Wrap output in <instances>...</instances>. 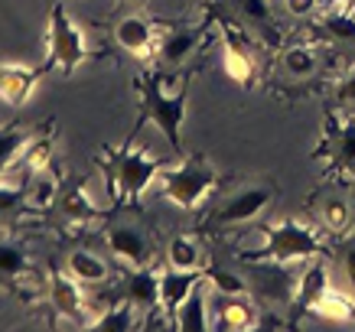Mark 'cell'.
<instances>
[{"label": "cell", "mask_w": 355, "mask_h": 332, "mask_svg": "<svg viewBox=\"0 0 355 332\" xmlns=\"http://www.w3.org/2000/svg\"><path fill=\"white\" fill-rule=\"evenodd\" d=\"M137 91H140V121H153L160 134L166 137L170 150L176 157H183V143H180V124L186 118V105H189V78H180L176 91L163 88V76L160 72H144L137 78Z\"/></svg>", "instance_id": "6da1fadb"}, {"label": "cell", "mask_w": 355, "mask_h": 332, "mask_svg": "<svg viewBox=\"0 0 355 332\" xmlns=\"http://www.w3.org/2000/svg\"><path fill=\"white\" fill-rule=\"evenodd\" d=\"M170 166V160H163L150 150H137V147H124V150L111 153V160H105V173H108L111 193L121 205H140V195L160 180V173Z\"/></svg>", "instance_id": "7a4b0ae2"}, {"label": "cell", "mask_w": 355, "mask_h": 332, "mask_svg": "<svg viewBox=\"0 0 355 332\" xmlns=\"http://www.w3.org/2000/svg\"><path fill=\"white\" fill-rule=\"evenodd\" d=\"M326 254V241L313 228L297 225V222H280L268 228L261 238V247L241 254L245 264L254 261H280V264H293V261H313V257Z\"/></svg>", "instance_id": "3957f363"}, {"label": "cell", "mask_w": 355, "mask_h": 332, "mask_svg": "<svg viewBox=\"0 0 355 332\" xmlns=\"http://www.w3.org/2000/svg\"><path fill=\"white\" fill-rule=\"evenodd\" d=\"M160 193L180 209H196L218 182V173L205 160H183L180 166H166L160 173Z\"/></svg>", "instance_id": "277c9868"}, {"label": "cell", "mask_w": 355, "mask_h": 332, "mask_svg": "<svg viewBox=\"0 0 355 332\" xmlns=\"http://www.w3.org/2000/svg\"><path fill=\"white\" fill-rule=\"evenodd\" d=\"M88 55H92V49H88L85 33L76 26V20L69 17V10L62 3H55L53 17H49V59H46V72L49 69H62L65 76H72Z\"/></svg>", "instance_id": "5b68a950"}, {"label": "cell", "mask_w": 355, "mask_h": 332, "mask_svg": "<svg viewBox=\"0 0 355 332\" xmlns=\"http://www.w3.org/2000/svg\"><path fill=\"white\" fill-rule=\"evenodd\" d=\"M248 274V290L258 297L261 303L270 306H293L297 300V280L300 274L293 270V264H280V261H254L245 264Z\"/></svg>", "instance_id": "8992f818"}, {"label": "cell", "mask_w": 355, "mask_h": 332, "mask_svg": "<svg viewBox=\"0 0 355 332\" xmlns=\"http://www.w3.org/2000/svg\"><path fill=\"white\" fill-rule=\"evenodd\" d=\"M270 202H274V189H270V186H248V189L235 193L232 199H225L216 212H209V218L202 222V231H216V228H228V225H245L251 218H258Z\"/></svg>", "instance_id": "52a82bcc"}, {"label": "cell", "mask_w": 355, "mask_h": 332, "mask_svg": "<svg viewBox=\"0 0 355 332\" xmlns=\"http://www.w3.org/2000/svg\"><path fill=\"white\" fill-rule=\"evenodd\" d=\"M49 300H53L55 313L69 322H78V326H88L85 313H88V300L85 290H82V280L65 277L59 270L49 274Z\"/></svg>", "instance_id": "ba28073f"}, {"label": "cell", "mask_w": 355, "mask_h": 332, "mask_svg": "<svg viewBox=\"0 0 355 332\" xmlns=\"http://www.w3.org/2000/svg\"><path fill=\"white\" fill-rule=\"evenodd\" d=\"M205 280V268L199 270H180V268H166L160 274V306L166 310V316L173 320V329H176V313L183 306V300L193 293L196 283Z\"/></svg>", "instance_id": "9c48e42d"}, {"label": "cell", "mask_w": 355, "mask_h": 332, "mask_svg": "<svg viewBox=\"0 0 355 332\" xmlns=\"http://www.w3.org/2000/svg\"><path fill=\"white\" fill-rule=\"evenodd\" d=\"M108 247L111 254L118 257L121 264L128 268H147L150 264V245H147V235L134 225H114L108 231Z\"/></svg>", "instance_id": "30bf717a"}, {"label": "cell", "mask_w": 355, "mask_h": 332, "mask_svg": "<svg viewBox=\"0 0 355 332\" xmlns=\"http://www.w3.org/2000/svg\"><path fill=\"white\" fill-rule=\"evenodd\" d=\"M326 153L333 160L336 170L352 173L355 176V121H339L336 114L326 118Z\"/></svg>", "instance_id": "8fae6325"}, {"label": "cell", "mask_w": 355, "mask_h": 332, "mask_svg": "<svg viewBox=\"0 0 355 332\" xmlns=\"http://www.w3.org/2000/svg\"><path fill=\"white\" fill-rule=\"evenodd\" d=\"M114 36H118L121 49L134 53L137 59H150V55L160 53V40H157V30H153V26L144 20V17H124V20L118 23Z\"/></svg>", "instance_id": "7c38bea8"}, {"label": "cell", "mask_w": 355, "mask_h": 332, "mask_svg": "<svg viewBox=\"0 0 355 332\" xmlns=\"http://www.w3.org/2000/svg\"><path fill=\"white\" fill-rule=\"evenodd\" d=\"M46 72L43 69H23V65H0V101L10 107H20L30 91L36 88L40 76Z\"/></svg>", "instance_id": "4fadbf2b"}, {"label": "cell", "mask_w": 355, "mask_h": 332, "mask_svg": "<svg viewBox=\"0 0 355 332\" xmlns=\"http://www.w3.org/2000/svg\"><path fill=\"white\" fill-rule=\"evenodd\" d=\"M222 72L238 85H251V78H254V59L245 49V43L232 33L228 23H225V43H222Z\"/></svg>", "instance_id": "5bb4252c"}, {"label": "cell", "mask_w": 355, "mask_h": 332, "mask_svg": "<svg viewBox=\"0 0 355 332\" xmlns=\"http://www.w3.org/2000/svg\"><path fill=\"white\" fill-rule=\"evenodd\" d=\"M176 329H183V332L212 329V320H209V280L196 283L193 293L183 300V306L176 313Z\"/></svg>", "instance_id": "9a60e30c"}, {"label": "cell", "mask_w": 355, "mask_h": 332, "mask_svg": "<svg viewBox=\"0 0 355 332\" xmlns=\"http://www.w3.org/2000/svg\"><path fill=\"white\" fill-rule=\"evenodd\" d=\"M124 297H128L140 313H150L160 306V274L150 268H134L128 277V290H124Z\"/></svg>", "instance_id": "2e32d148"}, {"label": "cell", "mask_w": 355, "mask_h": 332, "mask_svg": "<svg viewBox=\"0 0 355 332\" xmlns=\"http://www.w3.org/2000/svg\"><path fill=\"white\" fill-rule=\"evenodd\" d=\"M258 310L245 300V293L238 297H222L218 303V320L212 322V329H258Z\"/></svg>", "instance_id": "e0dca14e"}, {"label": "cell", "mask_w": 355, "mask_h": 332, "mask_svg": "<svg viewBox=\"0 0 355 332\" xmlns=\"http://www.w3.org/2000/svg\"><path fill=\"white\" fill-rule=\"evenodd\" d=\"M55 209L62 212V218L76 222V225H88L98 218V205L88 199V193L78 186V182H69L59 189V199H55Z\"/></svg>", "instance_id": "ac0fdd59"}, {"label": "cell", "mask_w": 355, "mask_h": 332, "mask_svg": "<svg viewBox=\"0 0 355 332\" xmlns=\"http://www.w3.org/2000/svg\"><path fill=\"white\" fill-rule=\"evenodd\" d=\"M313 316H320L326 322H352L355 320V297H349L339 287H326L310 306Z\"/></svg>", "instance_id": "d6986e66"}, {"label": "cell", "mask_w": 355, "mask_h": 332, "mask_svg": "<svg viewBox=\"0 0 355 332\" xmlns=\"http://www.w3.org/2000/svg\"><path fill=\"white\" fill-rule=\"evenodd\" d=\"M329 287V270H326L323 261L313 257L310 268L300 270V280H297V300H293V313H310L313 300Z\"/></svg>", "instance_id": "ffe728a7"}, {"label": "cell", "mask_w": 355, "mask_h": 332, "mask_svg": "<svg viewBox=\"0 0 355 332\" xmlns=\"http://www.w3.org/2000/svg\"><path fill=\"white\" fill-rule=\"evenodd\" d=\"M69 274L76 280H82V283H88V287L105 283V280L111 277L108 264L98 254H92V251H72V254H69Z\"/></svg>", "instance_id": "44dd1931"}, {"label": "cell", "mask_w": 355, "mask_h": 332, "mask_svg": "<svg viewBox=\"0 0 355 332\" xmlns=\"http://www.w3.org/2000/svg\"><path fill=\"white\" fill-rule=\"evenodd\" d=\"M137 306L124 297L118 306H108L105 313H98V320L88 322V329L95 332H124V329H134L137 326Z\"/></svg>", "instance_id": "7402d4cb"}, {"label": "cell", "mask_w": 355, "mask_h": 332, "mask_svg": "<svg viewBox=\"0 0 355 332\" xmlns=\"http://www.w3.org/2000/svg\"><path fill=\"white\" fill-rule=\"evenodd\" d=\"M0 277L10 280V283H23V280H33V277H40V274H36V268L26 261L23 247L3 241V245H0Z\"/></svg>", "instance_id": "603a6c76"}, {"label": "cell", "mask_w": 355, "mask_h": 332, "mask_svg": "<svg viewBox=\"0 0 355 332\" xmlns=\"http://www.w3.org/2000/svg\"><path fill=\"white\" fill-rule=\"evenodd\" d=\"M36 137V130L26 128H3L0 130V180L10 173L13 163H20V153L26 150V143Z\"/></svg>", "instance_id": "cb8c5ba5"}, {"label": "cell", "mask_w": 355, "mask_h": 332, "mask_svg": "<svg viewBox=\"0 0 355 332\" xmlns=\"http://www.w3.org/2000/svg\"><path fill=\"white\" fill-rule=\"evenodd\" d=\"M323 30L333 36V40H343V43H355V7L349 3H333L323 10Z\"/></svg>", "instance_id": "d4e9b609"}, {"label": "cell", "mask_w": 355, "mask_h": 332, "mask_svg": "<svg viewBox=\"0 0 355 332\" xmlns=\"http://www.w3.org/2000/svg\"><path fill=\"white\" fill-rule=\"evenodd\" d=\"M166 261L170 268H180V270H199L205 268L202 264V247L196 241L193 235H176L166 247Z\"/></svg>", "instance_id": "484cf974"}, {"label": "cell", "mask_w": 355, "mask_h": 332, "mask_svg": "<svg viewBox=\"0 0 355 332\" xmlns=\"http://www.w3.org/2000/svg\"><path fill=\"white\" fill-rule=\"evenodd\" d=\"M280 62H284V72L293 78H313L316 76V69H320V55L313 46H287L284 55H280Z\"/></svg>", "instance_id": "4316f807"}, {"label": "cell", "mask_w": 355, "mask_h": 332, "mask_svg": "<svg viewBox=\"0 0 355 332\" xmlns=\"http://www.w3.org/2000/svg\"><path fill=\"white\" fill-rule=\"evenodd\" d=\"M59 182L49 176V173H36V176H30V182H26V205L30 209H36V212H46V209H55V199H59Z\"/></svg>", "instance_id": "83f0119b"}, {"label": "cell", "mask_w": 355, "mask_h": 332, "mask_svg": "<svg viewBox=\"0 0 355 332\" xmlns=\"http://www.w3.org/2000/svg\"><path fill=\"white\" fill-rule=\"evenodd\" d=\"M196 43H199V33L196 30H173L166 40H160V59L166 65H180L186 55H193Z\"/></svg>", "instance_id": "f1b7e54d"}, {"label": "cell", "mask_w": 355, "mask_h": 332, "mask_svg": "<svg viewBox=\"0 0 355 332\" xmlns=\"http://www.w3.org/2000/svg\"><path fill=\"white\" fill-rule=\"evenodd\" d=\"M320 225H323L326 231H333V235L345 231V228L352 225V205L345 202V199H339V195L326 199V202L320 205Z\"/></svg>", "instance_id": "f546056e"}, {"label": "cell", "mask_w": 355, "mask_h": 332, "mask_svg": "<svg viewBox=\"0 0 355 332\" xmlns=\"http://www.w3.org/2000/svg\"><path fill=\"white\" fill-rule=\"evenodd\" d=\"M49 160H53V137H49V134H36V137L26 143V153H20V163L26 166L30 176L43 173L46 166H49Z\"/></svg>", "instance_id": "4dcf8cb0"}, {"label": "cell", "mask_w": 355, "mask_h": 332, "mask_svg": "<svg viewBox=\"0 0 355 332\" xmlns=\"http://www.w3.org/2000/svg\"><path fill=\"white\" fill-rule=\"evenodd\" d=\"M26 205V182H7V176L0 180V222H13Z\"/></svg>", "instance_id": "1f68e13d"}, {"label": "cell", "mask_w": 355, "mask_h": 332, "mask_svg": "<svg viewBox=\"0 0 355 332\" xmlns=\"http://www.w3.org/2000/svg\"><path fill=\"white\" fill-rule=\"evenodd\" d=\"M205 280H209V287H216V293H222V297H238V293L248 290V280L225 268H205Z\"/></svg>", "instance_id": "d6a6232c"}, {"label": "cell", "mask_w": 355, "mask_h": 332, "mask_svg": "<svg viewBox=\"0 0 355 332\" xmlns=\"http://www.w3.org/2000/svg\"><path fill=\"white\" fill-rule=\"evenodd\" d=\"M235 10L245 17V20L254 23H268L270 20V3L268 0H235Z\"/></svg>", "instance_id": "836d02e7"}, {"label": "cell", "mask_w": 355, "mask_h": 332, "mask_svg": "<svg viewBox=\"0 0 355 332\" xmlns=\"http://www.w3.org/2000/svg\"><path fill=\"white\" fill-rule=\"evenodd\" d=\"M284 7H287L291 17H310V13L323 7V0H284Z\"/></svg>", "instance_id": "e575fe53"}, {"label": "cell", "mask_w": 355, "mask_h": 332, "mask_svg": "<svg viewBox=\"0 0 355 332\" xmlns=\"http://www.w3.org/2000/svg\"><path fill=\"white\" fill-rule=\"evenodd\" d=\"M343 270H345V277H349V287L355 290V245H349L343 251Z\"/></svg>", "instance_id": "d590c367"}, {"label": "cell", "mask_w": 355, "mask_h": 332, "mask_svg": "<svg viewBox=\"0 0 355 332\" xmlns=\"http://www.w3.org/2000/svg\"><path fill=\"white\" fill-rule=\"evenodd\" d=\"M336 98H339V101H355V76H349V78H343V82H339Z\"/></svg>", "instance_id": "8d00e7d4"}, {"label": "cell", "mask_w": 355, "mask_h": 332, "mask_svg": "<svg viewBox=\"0 0 355 332\" xmlns=\"http://www.w3.org/2000/svg\"><path fill=\"white\" fill-rule=\"evenodd\" d=\"M339 3H349V7H355V0H339Z\"/></svg>", "instance_id": "74e56055"}, {"label": "cell", "mask_w": 355, "mask_h": 332, "mask_svg": "<svg viewBox=\"0 0 355 332\" xmlns=\"http://www.w3.org/2000/svg\"><path fill=\"white\" fill-rule=\"evenodd\" d=\"M130 3H147V0H130Z\"/></svg>", "instance_id": "f35d334b"}]
</instances>
